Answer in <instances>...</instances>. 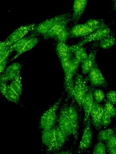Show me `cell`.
Returning a JSON list of instances; mask_svg holds the SVG:
<instances>
[{
	"mask_svg": "<svg viewBox=\"0 0 116 154\" xmlns=\"http://www.w3.org/2000/svg\"><path fill=\"white\" fill-rule=\"evenodd\" d=\"M62 100L63 97H60L43 113L39 122V127L42 130L50 129L56 125Z\"/></svg>",
	"mask_w": 116,
	"mask_h": 154,
	"instance_id": "obj_1",
	"label": "cell"
},
{
	"mask_svg": "<svg viewBox=\"0 0 116 154\" xmlns=\"http://www.w3.org/2000/svg\"><path fill=\"white\" fill-rule=\"evenodd\" d=\"M69 99L67 97L62 102L58 112L56 119L57 125L68 137L72 134V127L67 109Z\"/></svg>",
	"mask_w": 116,
	"mask_h": 154,
	"instance_id": "obj_2",
	"label": "cell"
},
{
	"mask_svg": "<svg viewBox=\"0 0 116 154\" xmlns=\"http://www.w3.org/2000/svg\"><path fill=\"white\" fill-rule=\"evenodd\" d=\"M74 83L73 98L79 107V110L81 111L83 100L89 88L82 75L78 74L76 75Z\"/></svg>",
	"mask_w": 116,
	"mask_h": 154,
	"instance_id": "obj_3",
	"label": "cell"
},
{
	"mask_svg": "<svg viewBox=\"0 0 116 154\" xmlns=\"http://www.w3.org/2000/svg\"><path fill=\"white\" fill-rule=\"evenodd\" d=\"M68 107V115L72 131V136L74 139L73 143L76 145L79 134V108L73 98Z\"/></svg>",
	"mask_w": 116,
	"mask_h": 154,
	"instance_id": "obj_4",
	"label": "cell"
},
{
	"mask_svg": "<svg viewBox=\"0 0 116 154\" xmlns=\"http://www.w3.org/2000/svg\"><path fill=\"white\" fill-rule=\"evenodd\" d=\"M84 127L83 132L78 148V151L79 153L88 149L92 143L93 126L90 116Z\"/></svg>",
	"mask_w": 116,
	"mask_h": 154,
	"instance_id": "obj_5",
	"label": "cell"
},
{
	"mask_svg": "<svg viewBox=\"0 0 116 154\" xmlns=\"http://www.w3.org/2000/svg\"><path fill=\"white\" fill-rule=\"evenodd\" d=\"M55 126L50 129L42 130V142L46 146V151L48 153L57 152Z\"/></svg>",
	"mask_w": 116,
	"mask_h": 154,
	"instance_id": "obj_6",
	"label": "cell"
},
{
	"mask_svg": "<svg viewBox=\"0 0 116 154\" xmlns=\"http://www.w3.org/2000/svg\"><path fill=\"white\" fill-rule=\"evenodd\" d=\"M71 17V15L69 13L56 15L41 22L35 26L34 29L37 33L44 35L46 34L57 22Z\"/></svg>",
	"mask_w": 116,
	"mask_h": 154,
	"instance_id": "obj_7",
	"label": "cell"
},
{
	"mask_svg": "<svg viewBox=\"0 0 116 154\" xmlns=\"http://www.w3.org/2000/svg\"><path fill=\"white\" fill-rule=\"evenodd\" d=\"M35 24L31 23L20 26L14 30L5 41L9 46L23 38L30 31L34 29Z\"/></svg>",
	"mask_w": 116,
	"mask_h": 154,
	"instance_id": "obj_8",
	"label": "cell"
},
{
	"mask_svg": "<svg viewBox=\"0 0 116 154\" xmlns=\"http://www.w3.org/2000/svg\"><path fill=\"white\" fill-rule=\"evenodd\" d=\"M88 74L89 80L92 86L105 88L108 87L106 80L96 63Z\"/></svg>",
	"mask_w": 116,
	"mask_h": 154,
	"instance_id": "obj_9",
	"label": "cell"
},
{
	"mask_svg": "<svg viewBox=\"0 0 116 154\" xmlns=\"http://www.w3.org/2000/svg\"><path fill=\"white\" fill-rule=\"evenodd\" d=\"M111 29L107 25L101 27L83 37L82 39L77 44L80 46H83L91 42L99 41L111 33Z\"/></svg>",
	"mask_w": 116,
	"mask_h": 154,
	"instance_id": "obj_10",
	"label": "cell"
},
{
	"mask_svg": "<svg viewBox=\"0 0 116 154\" xmlns=\"http://www.w3.org/2000/svg\"><path fill=\"white\" fill-rule=\"evenodd\" d=\"M104 111L103 105L93 101L90 116L92 125L96 130L101 129V119Z\"/></svg>",
	"mask_w": 116,
	"mask_h": 154,
	"instance_id": "obj_11",
	"label": "cell"
},
{
	"mask_svg": "<svg viewBox=\"0 0 116 154\" xmlns=\"http://www.w3.org/2000/svg\"><path fill=\"white\" fill-rule=\"evenodd\" d=\"M96 29L91 27L85 23L78 24L74 25L70 30V35L74 37H84Z\"/></svg>",
	"mask_w": 116,
	"mask_h": 154,
	"instance_id": "obj_12",
	"label": "cell"
},
{
	"mask_svg": "<svg viewBox=\"0 0 116 154\" xmlns=\"http://www.w3.org/2000/svg\"><path fill=\"white\" fill-rule=\"evenodd\" d=\"M92 96V90L89 88L84 98L82 104L84 116L83 119V125H85L90 117V112L93 102Z\"/></svg>",
	"mask_w": 116,
	"mask_h": 154,
	"instance_id": "obj_13",
	"label": "cell"
},
{
	"mask_svg": "<svg viewBox=\"0 0 116 154\" xmlns=\"http://www.w3.org/2000/svg\"><path fill=\"white\" fill-rule=\"evenodd\" d=\"M88 0H74L71 20L74 22L79 21L85 10Z\"/></svg>",
	"mask_w": 116,
	"mask_h": 154,
	"instance_id": "obj_14",
	"label": "cell"
},
{
	"mask_svg": "<svg viewBox=\"0 0 116 154\" xmlns=\"http://www.w3.org/2000/svg\"><path fill=\"white\" fill-rule=\"evenodd\" d=\"M71 20V17L58 21L46 34L44 35V38L47 39L55 38L67 26L68 24Z\"/></svg>",
	"mask_w": 116,
	"mask_h": 154,
	"instance_id": "obj_15",
	"label": "cell"
},
{
	"mask_svg": "<svg viewBox=\"0 0 116 154\" xmlns=\"http://www.w3.org/2000/svg\"><path fill=\"white\" fill-rule=\"evenodd\" d=\"M97 52L96 49L92 50L88 54L86 59L81 63V72L83 74H88L94 66L96 64Z\"/></svg>",
	"mask_w": 116,
	"mask_h": 154,
	"instance_id": "obj_16",
	"label": "cell"
},
{
	"mask_svg": "<svg viewBox=\"0 0 116 154\" xmlns=\"http://www.w3.org/2000/svg\"><path fill=\"white\" fill-rule=\"evenodd\" d=\"M21 65L18 62H14L5 68L4 71L8 81H11L20 74Z\"/></svg>",
	"mask_w": 116,
	"mask_h": 154,
	"instance_id": "obj_17",
	"label": "cell"
},
{
	"mask_svg": "<svg viewBox=\"0 0 116 154\" xmlns=\"http://www.w3.org/2000/svg\"><path fill=\"white\" fill-rule=\"evenodd\" d=\"M72 55L80 63L83 62L87 58L88 54L83 46L78 44L69 46Z\"/></svg>",
	"mask_w": 116,
	"mask_h": 154,
	"instance_id": "obj_18",
	"label": "cell"
},
{
	"mask_svg": "<svg viewBox=\"0 0 116 154\" xmlns=\"http://www.w3.org/2000/svg\"><path fill=\"white\" fill-rule=\"evenodd\" d=\"M56 51L60 59L66 57H72L69 46L66 43L58 42L56 46Z\"/></svg>",
	"mask_w": 116,
	"mask_h": 154,
	"instance_id": "obj_19",
	"label": "cell"
},
{
	"mask_svg": "<svg viewBox=\"0 0 116 154\" xmlns=\"http://www.w3.org/2000/svg\"><path fill=\"white\" fill-rule=\"evenodd\" d=\"M55 126L58 152L65 144L68 139V137L57 125H55Z\"/></svg>",
	"mask_w": 116,
	"mask_h": 154,
	"instance_id": "obj_20",
	"label": "cell"
},
{
	"mask_svg": "<svg viewBox=\"0 0 116 154\" xmlns=\"http://www.w3.org/2000/svg\"><path fill=\"white\" fill-rule=\"evenodd\" d=\"M30 37H24L16 42L10 46L12 51H14L17 53L13 57L14 59L21 55V52Z\"/></svg>",
	"mask_w": 116,
	"mask_h": 154,
	"instance_id": "obj_21",
	"label": "cell"
},
{
	"mask_svg": "<svg viewBox=\"0 0 116 154\" xmlns=\"http://www.w3.org/2000/svg\"><path fill=\"white\" fill-rule=\"evenodd\" d=\"M3 96L9 101L16 104L20 103L19 96L8 85L3 94Z\"/></svg>",
	"mask_w": 116,
	"mask_h": 154,
	"instance_id": "obj_22",
	"label": "cell"
},
{
	"mask_svg": "<svg viewBox=\"0 0 116 154\" xmlns=\"http://www.w3.org/2000/svg\"><path fill=\"white\" fill-rule=\"evenodd\" d=\"M99 47L103 49H109L116 44L115 37L111 33L99 41Z\"/></svg>",
	"mask_w": 116,
	"mask_h": 154,
	"instance_id": "obj_23",
	"label": "cell"
},
{
	"mask_svg": "<svg viewBox=\"0 0 116 154\" xmlns=\"http://www.w3.org/2000/svg\"><path fill=\"white\" fill-rule=\"evenodd\" d=\"M115 133V128H109L101 130L97 134V140L104 142Z\"/></svg>",
	"mask_w": 116,
	"mask_h": 154,
	"instance_id": "obj_24",
	"label": "cell"
},
{
	"mask_svg": "<svg viewBox=\"0 0 116 154\" xmlns=\"http://www.w3.org/2000/svg\"><path fill=\"white\" fill-rule=\"evenodd\" d=\"M9 84L11 88L20 96L22 91V85L21 74L11 81Z\"/></svg>",
	"mask_w": 116,
	"mask_h": 154,
	"instance_id": "obj_25",
	"label": "cell"
},
{
	"mask_svg": "<svg viewBox=\"0 0 116 154\" xmlns=\"http://www.w3.org/2000/svg\"><path fill=\"white\" fill-rule=\"evenodd\" d=\"M74 80L73 78H64V88L67 94V97L73 98L74 88Z\"/></svg>",
	"mask_w": 116,
	"mask_h": 154,
	"instance_id": "obj_26",
	"label": "cell"
},
{
	"mask_svg": "<svg viewBox=\"0 0 116 154\" xmlns=\"http://www.w3.org/2000/svg\"><path fill=\"white\" fill-rule=\"evenodd\" d=\"M72 57H64L60 59L65 76H73L70 74V61Z\"/></svg>",
	"mask_w": 116,
	"mask_h": 154,
	"instance_id": "obj_27",
	"label": "cell"
},
{
	"mask_svg": "<svg viewBox=\"0 0 116 154\" xmlns=\"http://www.w3.org/2000/svg\"><path fill=\"white\" fill-rule=\"evenodd\" d=\"M104 110L111 118L115 117L116 115V109L114 105L105 99L104 100Z\"/></svg>",
	"mask_w": 116,
	"mask_h": 154,
	"instance_id": "obj_28",
	"label": "cell"
},
{
	"mask_svg": "<svg viewBox=\"0 0 116 154\" xmlns=\"http://www.w3.org/2000/svg\"><path fill=\"white\" fill-rule=\"evenodd\" d=\"M89 26L96 29L107 26L104 20L97 19H90L85 23Z\"/></svg>",
	"mask_w": 116,
	"mask_h": 154,
	"instance_id": "obj_29",
	"label": "cell"
},
{
	"mask_svg": "<svg viewBox=\"0 0 116 154\" xmlns=\"http://www.w3.org/2000/svg\"><path fill=\"white\" fill-rule=\"evenodd\" d=\"M92 96L94 100L98 103L102 102L105 99V93L100 88H97L92 90Z\"/></svg>",
	"mask_w": 116,
	"mask_h": 154,
	"instance_id": "obj_30",
	"label": "cell"
},
{
	"mask_svg": "<svg viewBox=\"0 0 116 154\" xmlns=\"http://www.w3.org/2000/svg\"><path fill=\"white\" fill-rule=\"evenodd\" d=\"M38 38L36 37H30L24 48L21 53V54L32 49L38 43Z\"/></svg>",
	"mask_w": 116,
	"mask_h": 154,
	"instance_id": "obj_31",
	"label": "cell"
},
{
	"mask_svg": "<svg viewBox=\"0 0 116 154\" xmlns=\"http://www.w3.org/2000/svg\"><path fill=\"white\" fill-rule=\"evenodd\" d=\"M106 153V147L104 142L98 141L94 146L93 154H105Z\"/></svg>",
	"mask_w": 116,
	"mask_h": 154,
	"instance_id": "obj_32",
	"label": "cell"
},
{
	"mask_svg": "<svg viewBox=\"0 0 116 154\" xmlns=\"http://www.w3.org/2000/svg\"><path fill=\"white\" fill-rule=\"evenodd\" d=\"M69 36H70V30L67 26L55 38L58 42L66 43Z\"/></svg>",
	"mask_w": 116,
	"mask_h": 154,
	"instance_id": "obj_33",
	"label": "cell"
},
{
	"mask_svg": "<svg viewBox=\"0 0 116 154\" xmlns=\"http://www.w3.org/2000/svg\"><path fill=\"white\" fill-rule=\"evenodd\" d=\"M8 81L4 72L0 74V92L3 95L8 85Z\"/></svg>",
	"mask_w": 116,
	"mask_h": 154,
	"instance_id": "obj_34",
	"label": "cell"
},
{
	"mask_svg": "<svg viewBox=\"0 0 116 154\" xmlns=\"http://www.w3.org/2000/svg\"><path fill=\"white\" fill-rule=\"evenodd\" d=\"M80 63L74 57L71 59L70 63V73L73 76L76 73Z\"/></svg>",
	"mask_w": 116,
	"mask_h": 154,
	"instance_id": "obj_35",
	"label": "cell"
},
{
	"mask_svg": "<svg viewBox=\"0 0 116 154\" xmlns=\"http://www.w3.org/2000/svg\"><path fill=\"white\" fill-rule=\"evenodd\" d=\"M111 121L112 118L104 110L101 119L102 127H108L111 124Z\"/></svg>",
	"mask_w": 116,
	"mask_h": 154,
	"instance_id": "obj_36",
	"label": "cell"
},
{
	"mask_svg": "<svg viewBox=\"0 0 116 154\" xmlns=\"http://www.w3.org/2000/svg\"><path fill=\"white\" fill-rule=\"evenodd\" d=\"M105 142L107 150L111 149H116V133L113 135Z\"/></svg>",
	"mask_w": 116,
	"mask_h": 154,
	"instance_id": "obj_37",
	"label": "cell"
},
{
	"mask_svg": "<svg viewBox=\"0 0 116 154\" xmlns=\"http://www.w3.org/2000/svg\"><path fill=\"white\" fill-rule=\"evenodd\" d=\"M106 100L108 102L115 105L116 103V91L114 90H111L108 92L106 94Z\"/></svg>",
	"mask_w": 116,
	"mask_h": 154,
	"instance_id": "obj_38",
	"label": "cell"
},
{
	"mask_svg": "<svg viewBox=\"0 0 116 154\" xmlns=\"http://www.w3.org/2000/svg\"><path fill=\"white\" fill-rule=\"evenodd\" d=\"M12 51L10 46L0 52V62L8 58Z\"/></svg>",
	"mask_w": 116,
	"mask_h": 154,
	"instance_id": "obj_39",
	"label": "cell"
},
{
	"mask_svg": "<svg viewBox=\"0 0 116 154\" xmlns=\"http://www.w3.org/2000/svg\"><path fill=\"white\" fill-rule=\"evenodd\" d=\"M8 58L0 62V74L5 70L7 64Z\"/></svg>",
	"mask_w": 116,
	"mask_h": 154,
	"instance_id": "obj_40",
	"label": "cell"
},
{
	"mask_svg": "<svg viewBox=\"0 0 116 154\" xmlns=\"http://www.w3.org/2000/svg\"><path fill=\"white\" fill-rule=\"evenodd\" d=\"M9 47L5 41L0 42V53L5 49Z\"/></svg>",
	"mask_w": 116,
	"mask_h": 154,
	"instance_id": "obj_41",
	"label": "cell"
}]
</instances>
